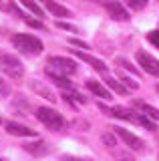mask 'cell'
<instances>
[{"label": "cell", "instance_id": "6da1fadb", "mask_svg": "<svg viewBox=\"0 0 159 161\" xmlns=\"http://www.w3.org/2000/svg\"><path fill=\"white\" fill-rule=\"evenodd\" d=\"M10 42H12V47L22 54H32L34 57V54L42 53V42L36 36H32V34H14L10 38Z\"/></svg>", "mask_w": 159, "mask_h": 161}, {"label": "cell", "instance_id": "7a4b0ae2", "mask_svg": "<svg viewBox=\"0 0 159 161\" xmlns=\"http://www.w3.org/2000/svg\"><path fill=\"white\" fill-rule=\"evenodd\" d=\"M36 119L41 121L42 125H47L51 131H63L64 129V119L58 111L54 109H47V107H41L36 109Z\"/></svg>", "mask_w": 159, "mask_h": 161}, {"label": "cell", "instance_id": "3957f363", "mask_svg": "<svg viewBox=\"0 0 159 161\" xmlns=\"http://www.w3.org/2000/svg\"><path fill=\"white\" fill-rule=\"evenodd\" d=\"M0 69H2L10 79H14V80L22 79V75H24L22 63L18 58H14L12 54H0Z\"/></svg>", "mask_w": 159, "mask_h": 161}, {"label": "cell", "instance_id": "277c9868", "mask_svg": "<svg viewBox=\"0 0 159 161\" xmlns=\"http://www.w3.org/2000/svg\"><path fill=\"white\" fill-rule=\"evenodd\" d=\"M47 70H52V73H58V75H74L77 73V64L74 60L71 58H64V57H51L48 58V69Z\"/></svg>", "mask_w": 159, "mask_h": 161}, {"label": "cell", "instance_id": "5b68a950", "mask_svg": "<svg viewBox=\"0 0 159 161\" xmlns=\"http://www.w3.org/2000/svg\"><path fill=\"white\" fill-rule=\"evenodd\" d=\"M135 58H137V63L141 64V69L145 70V73L153 75V77H159V60L157 58H153L149 53H145V50H137Z\"/></svg>", "mask_w": 159, "mask_h": 161}, {"label": "cell", "instance_id": "8992f818", "mask_svg": "<svg viewBox=\"0 0 159 161\" xmlns=\"http://www.w3.org/2000/svg\"><path fill=\"white\" fill-rule=\"evenodd\" d=\"M113 129H115V133L123 139V143H125L129 149H133V151H141L143 149V141L139 139L137 135H133L131 131H127V129H123V127H113Z\"/></svg>", "mask_w": 159, "mask_h": 161}, {"label": "cell", "instance_id": "52a82bcc", "mask_svg": "<svg viewBox=\"0 0 159 161\" xmlns=\"http://www.w3.org/2000/svg\"><path fill=\"white\" fill-rule=\"evenodd\" d=\"M71 53H73L77 58H81V60H85V63H89L95 70H99V73H107V64L103 63L101 58H95V57H91V54H87V53H79L77 48H71Z\"/></svg>", "mask_w": 159, "mask_h": 161}, {"label": "cell", "instance_id": "ba28073f", "mask_svg": "<svg viewBox=\"0 0 159 161\" xmlns=\"http://www.w3.org/2000/svg\"><path fill=\"white\" fill-rule=\"evenodd\" d=\"M105 8H107L109 16H111L113 20H129L127 10L123 8L119 2H115V0H107V2H105Z\"/></svg>", "mask_w": 159, "mask_h": 161}, {"label": "cell", "instance_id": "9c48e42d", "mask_svg": "<svg viewBox=\"0 0 159 161\" xmlns=\"http://www.w3.org/2000/svg\"><path fill=\"white\" fill-rule=\"evenodd\" d=\"M6 133L16 135V137H36L34 129H30V127H24V125H20V123H14V121H8V123H6Z\"/></svg>", "mask_w": 159, "mask_h": 161}, {"label": "cell", "instance_id": "30bf717a", "mask_svg": "<svg viewBox=\"0 0 159 161\" xmlns=\"http://www.w3.org/2000/svg\"><path fill=\"white\" fill-rule=\"evenodd\" d=\"M47 77L52 80L57 87H61V89H64V91H71L73 89V83L69 80L64 75H58V73H52V70H47Z\"/></svg>", "mask_w": 159, "mask_h": 161}, {"label": "cell", "instance_id": "8fae6325", "mask_svg": "<svg viewBox=\"0 0 159 161\" xmlns=\"http://www.w3.org/2000/svg\"><path fill=\"white\" fill-rule=\"evenodd\" d=\"M42 4L47 6V10H51L54 16H71V10L64 8L63 4L54 2V0H42Z\"/></svg>", "mask_w": 159, "mask_h": 161}, {"label": "cell", "instance_id": "7c38bea8", "mask_svg": "<svg viewBox=\"0 0 159 161\" xmlns=\"http://www.w3.org/2000/svg\"><path fill=\"white\" fill-rule=\"evenodd\" d=\"M87 89L91 91L93 95H97V97H101V99H111V93L103 87L101 83H97V80H87Z\"/></svg>", "mask_w": 159, "mask_h": 161}, {"label": "cell", "instance_id": "4fadbf2b", "mask_svg": "<svg viewBox=\"0 0 159 161\" xmlns=\"http://www.w3.org/2000/svg\"><path fill=\"white\" fill-rule=\"evenodd\" d=\"M135 107L141 111L143 115H147L149 119H155V121H159V109H155V107H151V105H147V103H143V101H135Z\"/></svg>", "mask_w": 159, "mask_h": 161}, {"label": "cell", "instance_id": "5bb4252c", "mask_svg": "<svg viewBox=\"0 0 159 161\" xmlns=\"http://www.w3.org/2000/svg\"><path fill=\"white\" fill-rule=\"evenodd\" d=\"M30 87H32V91H34V93H38L41 97L48 99L51 103H54V101H57V97H54V93H52V91L48 89V87H42L41 83H36V80H34V83H30Z\"/></svg>", "mask_w": 159, "mask_h": 161}, {"label": "cell", "instance_id": "9a60e30c", "mask_svg": "<svg viewBox=\"0 0 159 161\" xmlns=\"http://www.w3.org/2000/svg\"><path fill=\"white\" fill-rule=\"evenodd\" d=\"M24 149L30 151V153H34V155H42V153H47V151H48L47 143H42V141H36V143H28V145H24Z\"/></svg>", "mask_w": 159, "mask_h": 161}, {"label": "cell", "instance_id": "2e32d148", "mask_svg": "<svg viewBox=\"0 0 159 161\" xmlns=\"http://www.w3.org/2000/svg\"><path fill=\"white\" fill-rule=\"evenodd\" d=\"M105 83H107V85H109V87H111L113 91H115V93H119V95H127V87H125V85H121L117 79L107 77V79H105Z\"/></svg>", "mask_w": 159, "mask_h": 161}, {"label": "cell", "instance_id": "e0dca14e", "mask_svg": "<svg viewBox=\"0 0 159 161\" xmlns=\"http://www.w3.org/2000/svg\"><path fill=\"white\" fill-rule=\"evenodd\" d=\"M20 2H22V6H26L28 10H30L34 16H42V14H44V12H42V8L38 6L34 0H20Z\"/></svg>", "mask_w": 159, "mask_h": 161}, {"label": "cell", "instance_id": "ac0fdd59", "mask_svg": "<svg viewBox=\"0 0 159 161\" xmlns=\"http://www.w3.org/2000/svg\"><path fill=\"white\" fill-rule=\"evenodd\" d=\"M117 64H119V67H121V69H127V70H131V73H139V70L135 69V67H133V64L131 63H129V60L127 58H117Z\"/></svg>", "mask_w": 159, "mask_h": 161}, {"label": "cell", "instance_id": "d6986e66", "mask_svg": "<svg viewBox=\"0 0 159 161\" xmlns=\"http://www.w3.org/2000/svg\"><path fill=\"white\" fill-rule=\"evenodd\" d=\"M127 4L131 8H135V10H141V8H145L147 0H127Z\"/></svg>", "mask_w": 159, "mask_h": 161}, {"label": "cell", "instance_id": "ffe728a7", "mask_svg": "<svg viewBox=\"0 0 159 161\" xmlns=\"http://www.w3.org/2000/svg\"><path fill=\"white\" fill-rule=\"evenodd\" d=\"M121 80H123V83L127 85L129 89H133V91H137V89H139V83H135V80H133V79H129V77H125V75H121Z\"/></svg>", "mask_w": 159, "mask_h": 161}, {"label": "cell", "instance_id": "44dd1931", "mask_svg": "<svg viewBox=\"0 0 159 161\" xmlns=\"http://www.w3.org/2000/svg\"><path fill=\"white\" fill-rule=\"evenodd\" d=\"M57 26H58V28H63V30H71V32H79V30L74 28L73 24H69V22H63V20H58V22H57Z\"/></svg>", "mask_w": 159, "mask_h": 161}, {"label": "cell", "instance_id": "7402d4cb", "mask_svg": "<svg viewBox=\"0 0 159 161\" xmlns=\"http://www.w3.org/2000/svg\"><path fill=\"white\" fill-rule=\"evenodd\" d=\"M24 22H26L28 26H32V28H44L42 22H38V20H32V18H26V16H24Z\"/></svg>", "mask_w": 159, "mask_h": 161}, {"label": "cell", "instance_id": "603a6c76", "mask_svg": "<svg viewBox=\"0 0 159 161\" xmlns=\"http://www.w3.org/2000/svg\"><path fill=\"white\" fill-rule=\"evenodd\" d=\"M149 42H153L155 47H159V30H153V32H149Z\"/></svg>", "mask_w": 159, "mask_h": 161}, {"label": "cell", "instance_id": "cb8c5ba5", "mask_svg": "<svg viewBox=\"0 0 159 161\" xmlns=\"http://www.w3.org/2000/svg\"><path fill=\"white\" fill-rule=\"evenodd\" d=\"M103 141H105L107 147H113V145H115V137H113V135H109V133L103 135Z\"/></svg>", "mask_w": 159, "mask_h": 161}, {"label": "cell", "instance_id": "d4e9b609", "mask_svg": "<svg viewBox=\"0 0 159 161\" xmlns=\"http://www.w3.org/2000/svg\"><path fill=\"white\" fill-rule=\"evenodd\" d=\"M71 44L73 47H79V48H89V44L83 42V40H79V38H71Z\"/></svg>", "mask_w": 159, "mask_h": 161}, {"label": "cell", "instance_id": "484cf974", "mask_svg": "<svg viewBox=\"0 0 159 161\" xmlns=\"http://www.w3.org/2000/svg\"><path fill=\"white\" fill-rule=\"evenodd\" d=\"M8 91H10V89H8V85L0 79V95H8Z\"/></svg>", "mask_w": 159, "mask_h": 161}, {"label": "cell", "instance_id": "4316f807", "mask_svg": "<svg viewBox=\"0 0 159 161\" xmlns=\"http://www.w3.org/2000/svg\"><path fill=\"white\" fill-rule=\"evenodd\" d=\"M69 161H83V159H73V157H69Z\"/></svg>", "mask_w": 159, "mask_h": 161}, {"label": "cell", "instance_id": "83f0119b", "mask_svg": "<svg viewBox=\"0 0 159 161\" xmlns=\"http://www.w3.org/2000/svg\"><path fill=\"white\" fill-rule=\"evenodd\" d=\"M0 161H2V159H0Z\"/></svg>", "mask_w": 159, "mask_h": 161}]
</instances>
